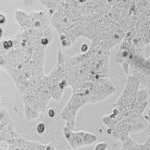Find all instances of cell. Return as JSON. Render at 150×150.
Listing matches in <instances>:
<instances>
[{"mask_svg":"<svg viewBox=\"0 0 150 150\" xmlns=\"http://www.w3.org/2000/svg\"><path fill=\"white\" fill-rule=\"evenodd\" d=\"M140 83L136 78L128 75L126 84L115 103L109 107V113L102 117V122L108 129L128 117H141L148 105V93L139 89Z\"/></svg>","mask_w":150,"mask_h":150,"instance_id":"1","label":"cell"},{"mask_svg":"<svg viewBox=\"0 0 150 150\" xmlns=\"http://www.w3.org/2000/svg\"><path fill=\"white\" fill-rule=\"evenodd\" d=\"M128 75L136 78L140 85L150 88V56L144 57L143 51L133 53L129 61Z\"/></svg>","mask_w":150,"mask_h":150,"instance_id":"2","label":"cell"},{"mask_svg":"<svg viewBox=\"0 0 150 150\" xmlns=\"http://www.w3.org/2000/svg\"><path fill=\"white\" fill-rule=\"evenodd\" d=\"M137 10L133 35L143 40L146 45L150 44V1H137Z\"/></svg>","mask_w":150,"mask_h":150,"instance_id":"3","label":"cell"},{"mask_svg":"<svg viewBox=\"0 0 150 150\" xmlns=\"http://www.w3.org/2000/svg\"><path fill=\"white\" fill-rule=\"evenodd\" d=\"M61 133L71 148L88 146L97 140V136L92 133L86 131H74L73 129H70L65 125L61 128Z\"/></svg>","mask_w":150,"mask_h":150,"instance_id":"4","label":"cell"},{"mask_svg":"<svg viewBox=\"0 0 150 150\" xmlns=\"http://www.w3.org/2000/svg\"><path fill=\"white\" fill-rule=\"evenodd\" d=\"M7 150H46V144L26 140L20 136L7 145Z\"/></svg>","mask_w":150,"mask_h":150,"instance_id":"5","label":"cell"},{"mask_svg":"<svg viewBox=\"0 0 150 150\" xmlns=\"http://www.w3.org/2000/svg\"><path fill=\"white\" fill-rule=\"evenodd\" d=\"M14 19L17 22L21 30L30 28V14L27 13V12L21 10V9H17L14 12Z\"/></svg>","mask_w":150,"mask_h":150,"instance_id":"6","label":"cell"},{"mask_svg":"<svg viewBox=\"0 0 150 150\" xmlns=\"http://www.w3.org/2000/svg\"><path fill=\"white\" fill-rule=\"evenodd\" d=\"M36 132L38 133L39 135H43L44 133H46V130H47V127H46V124L44 122H39L37 125H36Z\"/></svg>","mask_w":150,"mask_h":150,"instance_id":"7","label":"cell"},{"mask_svg":"<svg viewBox=\"0 0 150 150\" xmlns=\"http://www.w3.org/2000/svg\"><path fill=\"white\" fill-rule=\"evenodd\" d=\"M108 147V144L106 142H98L94 147V150H106Z\"/></svg>","mask_w":150,"mask_h":150,"instance_id":"8","label":"cell"},{"mask_svg":"<svg viewBox=\"0 0 150 150\" xmlns=\"http://www.w3.org/2000/svg\"><path fill=\"white\" fill-rule=\"evenodd\" d=\"M89 49H90V44H86V43H83V44H81V46H80V52L81 53L88 52Z\"/></svg>","mask_w":150,"mask_h":150,"instance_id":"9","label":"cell"},{"mask_svg":"<svg viewBox=\"0 0 150 150\" xmlns=\"http://www.w3.org/2000/svg\"><path fill=\"white\" fill-rule=\"evenodd\" d=\"M47 115L49 118H51V119H54L55 116H56V111H55L54 108H49V109L47 110Z\"/></svg>","mask_w":150,"mask_h":150,"instance_id":"10","label":"cell"},{"mask_svg":"<svg viewBox=\"0 0 150 150\" xmlns=\"http://www.w3.org/2000/svg\"><path fill=\"white\" fill-rule=\"evenodd\" d=\"M7 23V17L4 13L0 12V25H3V24Z\"/></svg>","mask_w":150,"mask_h":150,"instance_id":"11","label":"cell"},{"mask_svg":"<svg viewBox=\"0 0 150 150\" xmlns=\"http://www.w3.org/2000/svg\"><path fill=\"white\" fill-rule=\"evenodd\" d=\"M144 118L147 122V125H148L149 128H150V107L148 108V112H147V114L144 116Z\"/></svg>","mask_w":150,"mask_h":150,"instance_id":"12","label":"cell"},{"mask_svg":"<svg viewBox=\"0 0 150 150\" xmlns=\"http://www.w3.org/2000/svg\"><path fill=\"white\" fill-rule=\"evenodd\" d=\"M46 150H58V149L52 143H48L46 144Z\"/></svg>","mask_w":150,"mask_h":150,"instance_id":"13","label":"cell"},{"mask_svg":"<svg viewBox=\"0 0 150 150\" xmlns=\"http://www.w3.org/2000/svg\"><path fill=\"white\" fill-rule=\"evenodd\" d=\"M2 34H3V29H2L1 27H0V37L2 36Z\"/></svg>","mask_w":150,"mask_h":150,"instance_id":"14","label":"cell"},{"mask_svg":"<svg viewBox=\"0 0 150 150\" xmlns=\"http://www.w3.org/2000/svg\"><path fill=\"white\" fill-rule=\"evenodd\" d=\"M0 102H1V97H0Z\"/></svg>","mask_w":150,"mask_h":150,"instance_id":"15","label":"cell"},{"mask_svg":"<svg viewBox=\"0 0 150 150\" xmlns=\"http://www.w3.org/2000/svg\"><path fill=\"white\" fill-rule=\"evenodd\" d=\"M5 150H7V149H5Z\"/></svg>","mask_w":150,"mask_h":150,"instance_id":"16","label":"cell"}]
</instances>
